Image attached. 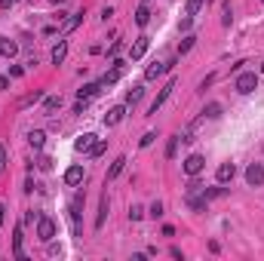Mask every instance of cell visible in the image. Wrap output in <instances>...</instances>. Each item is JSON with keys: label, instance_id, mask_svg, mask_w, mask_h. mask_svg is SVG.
Returning a JSON list of instances; mask_svg holds the SVG:
<instances>
[{"label": "cell", "instance_id": "6da1fadb", "mask_svg": "<svg viewBox=\"0 0 264 261\" xmlns=\"http://www.w3.org/2000/svg\"><path fill=\"white\" fill-rule=\"evenodd\" d=\"M234 89H237L240 95H252V93H255V89H258V74H255V71H243V74L237 77Z\"/></svg>", "mask_w": 264, "mask_h": 261}, {"label": "cell", "instance_id": "7a4b0ae2", "mask_svg": "<svg viewBox=\"0 0 264 261\" xmlns=\"http://www.w3.org/2000/svg\"><path fill=\"white\" fill-rule=\"evenodd\" d=\"M55 231H59V228H55L52 218H47V215L37 218V237H40L43 243H52V240H55Z\"/></svg>", "mask_w": 264, "mask_h": 261}, {"label": "cell", "instance_id": "3957f363", "mask_svg": "<svg viewBox=\"0 0 264 261\" xmlns=\"http://www.w3.org/2000/svg\"><path fill=\"white\" fill-rule=\"evenodd\" d=\"M246 181H249L252 188H261L264 185V163H252L246 169Z\"/></svg>", "mask_w": 264, "mask_h": 261}, {"label": "cell", "instance_id": "277c9868", "mask_svg": "<svg viewBox=\"0 0 264 261\" xmlns=\"http://www.w3.org/2000/svg\"><path fill=\"white\" fill-rule=\"evenodd\" d=\"M147 47H151V37H144V34H142V37H135V43L129 47V59H132V62H139L142 55L147 52Z\"/></svg>", "mask_w": 264, "mask_h": 261}, {"label": "cell", "instance_id": "5b68a950", "mask_svg": "<svg viewBox=\"0 0 264 261\" xmlns=\"http://www.w3.org/2000/svg\"><path fill=\"white\" fill-rule=\"evenodd\" d=\"M172 89H175V80H169V83H166V86H163V89H160V93H157V98L151 101V114H157V111L163 108V101H166V98L172 95Z\"/></svg>", "mask_w": 264, "mask_h": 261}, {"label": "cell", "instance_id": "8992f818", "mask_svg": "<svg viewBox=\"0 0 264 261\" xmlns=\"http://www.w3.org/2000/svg\"><path fill=\"white\" fill-rule=\"evenodd\" d=\"M203 166H206V160H203V157H200V154H191L188 160H185V172L193 178V175H200V172H203Z\"/></svg>", "mask_w": 264, "mask_h": 261}, {"label": "cell", "instance_id": "52a82bcc", "mask_svg": "<svg viewBox=\"0 0 264 261\" xmlns=\"http://www.w3.org/2000/svg\"><path fill=\"white\" fill-rule=\"evenodd\" d=\"M234 175H237V166H234V163H221V166L215 169L218 185H227V181H234Z\"/></svg>", "mask_w": 264, "mask_h": 261}, {"label": "cell", "instance_id": "ba28073f", "mask_svg": "<svg viewBox=\"0 0 264 261\" xmlns=\"http://www.w3.org/2000/svg\"><path fill=\"white\" fill-rule=\"evenodd\" d=\"M83 166H71V169H68V172H65V185L68 188H77L80 185V181H83Z\"/></svg>", "mask_w": 264, "mask_h": 261}, {"label": "cell", "instance_id": "9c48e42d", "mask_svg": "<svg viewBox=\"0 0 264 261\" xmlns=\"http://www.w3.org/2000/svg\"><path fill=\"white\" fill-rule=\"evenodd\" d=\"M172 65H175V62H154V65H151V68H147V71H144V80H157V77L163 74V71H169Z\"/></svg>", "mask_w": 264, "mask_h": 261}, {"label": "cell", "instance_id": "30bf717a", "mask_svg": "<svg viewBox=\"0 0 264 261\" xmlns=\"http://www.w3.org/2000/svg\"><path fill=\"white\" fill-rule=\"evenodd\" d=\"M120 77H123V62H114V68H111L105 77H101V86H114Z\"/></svg>", "mask_w": 264, "mask_h": 261}, {"label": "cell", "instance_id": "8fae6325", "mask_svg": "<svg viewBox=\"0 0 264 261\" xmlns=\"http://www.w3.org/2000/svg\"><path fill=\"white\" fill-rule=\"evenodd\" d=\"M123 114H126V105H114L105 114V126H117V123L123 120Z\"/></svg>", "mask_w": 264, "mask_h": 261}, {"label": "cell", "instance_id": "7c38bea8", "mask_svg": "<svg viewBox=\"0 0 264 261\" xmlns=\"http://www.w3.org/2000/svg\"><path fill=\"white\" fill-rule=\"evenodd\" d=\"M96 142H98L96 135H93V132H86V135H80V139L74 142V147H77L80 154H89V151H93V144H96Z\"/></svg>", "mask_w": 264, "mask_h": 261}, {"label": "cell", "instance_id": "4fadbf2b", "mask_svg": "<svg viewBox=\"0 0 264 261\" xmlns=\"http://www.w3.org/2000/svg\"><path fill=\"white\" fill-rule=\"evenodd\" d=\"M80 209H83V197H74V203H71V218H74V231H77V237L83 234V228H80Z\"/></svg>", "mask_w": 264, "mask_h": 261}, {"label": "cell", "instance_id": "5bb4252c", "mask_svg": "<svg viewBox=\"0 0 264 261\" xmlns=\"http://www.w3.org/2000/svg\"><path fill=\"white\" fill-rule=\"evenodd\" d=\"M0 55H6V59L19 55V43H16V40H9V37H0Z\"/></svg>", "mask_w": 264, "mask_h": 261}, {"label": "cell", "instance_id": "9a60e30c", "mask_svg": "<svg viewBox=\"0 0 264 261\" xmlns=\"http://www.w3.org/2000/svg\"><path fill=\"white\" fill-rule=\"evenodd\" d=\"M43 142H47V132H43V129H31V132H28V144L34 147V151H40Z\"/></svg>", "mask_w": 264, "mask_h": 261}, {"label": "cell", "instance_id": "2e32d148", "mask_svg": "<svg viewBox=\"0 0 264 261\" xmlns=\"http://www.w3.org/2000/svg\"><path fill=\"white\" fill-rule=\"evenodd\" d=\"M65 55H68V43L59 40V43L52 47V65H62V62H65Z\"/></svg>", "mask_w": 264, "mask_h": 261}, {"label": "cell", "instance_id": "e0dca14e", "mask_svg": "<svg viewBox=\"0 0 264 261\" xmlns=\"http://www.w3.org/2000/svg\"><path fill=\"white\" fill-rule=\"evenodd\" d=\"M108 209H111V203H108V194H101V206H98V218H96V228H105Z\"/></svg>", "mask_w": 264, "mask_h": 261}, {"label": "cell", "instance_id": "ac0fdd59", "mask_svg": "<svg viewBox=\"0 0 264 261\" xmlns=\"http://www.w3.org/2000/svg\"><path fill=\"white\" fill-rule=\"evenodd\" d=\"M13 255L19 258V261H25L28 255H25V249H22V228H16V237H13Z\"/></svg>", "mask_w": 264, "mask_h": 261}, {"label": "cell", "instance_id": "d6986e66", "mask_svg": "<svg viewBox=\"0 0 264 261\" xmlns=\"http://www.w3.org/2000/svg\"><path fill=\"white\" fill-rule=\"evenodd\" d=\"M123 166H126V157H117V160L111 163V169H108V181H114L120 172H123Z\"/></svg>", "mask_w": 264, "mask_h": 261}, {"label": "cell", "instance_id": "ffe728a7", "mask_svg": "<svg viewBox=\"0 0 264 261\" xmlns=\"http://www.w3.org/2000/svg\"><path fill=\"white\" fill-rule=\"evenodd\" d=\"M142 95H144V89H142V86H132L129 93H126V105H139Z\"/></svg>", "mask_w": 264, "mask_h": 261}, {"label": "cell", "instance_id": "44dd1931", "mask_svg": "<svg viewBox=\"0 0 264 261\" xmlns=\"http://www.w3.org/2000/svg\"><path fill=\"white\" fill-rule=\"evenodd\" d=\"M135 22H139V25H142V28L147 25V22H151V9H147L144 3H142L139 9H135Z\"/></svg>", "mask_w": 264, "mask_h": 261}, {"label": "cell", "instance_id": "7402d4cb", "mask_svg": "<svg viewBox=\"0 0 264 261\" xmlns=\"http://www.w3.org/2000/svg\"><path fill=\"white\" fill-rule=\"evenodd\" d=\"M224 194H227V188H209V190L203 188V197H206V203H209V200H218V197H224Z\"/></svg>", "mask_w": 264, "mask_h": 261}, {"label": "cell", "instance_id": "603a6c76", "mask_svg": "<svg viewBox=\"0 0 264 261\" xmlns=\"http://www.w3.org/2000/svg\"><path fill=\"white\" fill-rule=\"evenodd\" d=\"M200 9H203V0H188V3H185V16H197L200 13Z\"/></svg>", "mask_w": 264, "mask_h": 261}, {"label": "cell", "instance_id": "cb8c5ba5", "mask_svg": "<svg viewBox=\"0 0 264 261\" xmlns=\"http://www.w3.org/2000/svg\"><path fill=\"white\" fill-rule=\"evenodd\" d=\"M203 117H209V120H215V117H221V105H218V101H212V105H206V111H203Z\"/></svg>", "mask_w": 264, "mask_h": 261}, {"label": "cell", "instance_id": "d4e9b609", "mask_svg": "<svg viewBox=\"0 0 264 261\" xmlns=\"http://www.w3.org/2000/svg\"><path fill=\"white\" fill-rule=\"evenodd\" d=\"M98 89H101V83H86L83 89H80V98H93Z\"/></svg>", "mask_w": 264, "mask_h": 261}, {"label": "cell", "instance_id": "484cf974", "mask_svg": "<svg viewBox=\"0 0 264 261\" xmlns=\"http://www.w3.org/2000/svg\"><path fill=\"white\" fill-rule=\"evenodd\" d=\"M40 98H43V93H31V95H25V98L19 101V108H31V105H37Z\"/></svg>", "mask_w": 264, "mask_h": 261}, {"label": "cell", "instance_id": "4316f807", "mask_svg": "<svg viewBox=\"0 0 264 261\" xmlns=\"http://www.w3.org/2000/svg\"><path fill=\"white\" fill-rule=\"evenodd\" d=\"M147 215H151V218H163V203L154 200V203H151V209H147Z\"/></svg>", "mask_w": 264, "mask_h": 261}, {"label": "cell", "instance_id": "83f0119b", "mask_svg": "<svg viewBox=\"0 0 264 261\" xmlns=\"http://www.w3.org/2000/svg\"><path fill=\"white\" fill-rule=\"evenodd\" d=\"M43 108H47L49 114H52V111H59V108H62V98H59V95H52V98H47V101H43Z\"/></svg>", "mask_w": 264, "mask_h": 261}, {"label": "cell", "instance_id": "f1b7e54d", "mask_svg": "<svg viewBox=\"0 0 264 261\" xmlns=\"http://www.w3.org/2000/svg\"><path fill=\"white\" fill-rule=\"evenodd\" d=\"M80 22H83V13H77V16H71V19L65 22V34H68V31H74V28L80 25Z\"/></svg>", "mask_w": 264, "mask_h": 261}, {"label": "cell", "instance_id": "f546056e", "mask_svg": "<svg viewBox=\"0 0 264 261\" xmlns=\"http://www.w3.org/2000/svg\"><path fill=\"white\" fill-rule=\"evenodd\" d=\"M193 40H197V37H193V34H188V37L181 40V47H178V55H185V52H191V47H193Z\"/></svg>", "mask_w": 264, "mask_h": 261}, {"label": "cell", "instance_id": "4dcf8cb0", "mask_svg": "<svg viewBox=\"0 0 264 261\" xmlns=\"http://www.w3.org/2000/svg\"><path fill=\"white\" fill-rule=\"evenodd\" d=\"M105 151H108V142H101V139H98V142L93 144V151H89V157H101Z\"/></svg>", "mask_w": 264, "mask_h": 261}, {"label": "cell", "instance_id": "1f68e13d", "mask_svg": "<svg viewBox=\"0 0 264 261\" xmlns=\"http://www.w3.org/2000/svg\"><path fill=\"white\" fill-rule=\"evenodd\" d=\"M175 151H178V135H175V139H169V144H166V157H169V160L175 157Z\"/></svg>", "mask_w": 264, "mask_h": 261}, {"label": "cell", "instance_id": "d6a6232c", "mask_svg": "<svg viewBox=\"0 0 264 261\" xmlns=\"http://www.w3.org/2000/svg\"><path fill=\"white\" fill-rule=\"evenodd\" d=\"M154 139H157V132H144L139 144H142V147H151V144H154Z\"/></svg>", "mask_w": 264, "mask_h": 261}, {"label": "cell", "instance_id": "836d02e7", "mask_svg": "<svg viewBox=\"0 0 264 261\" xmlns=\"http://www.w3.org/2000/svg\"><path fill=\"white\" fill-rule=\"evenodd\" d=\"M142 215H144V209H142V206H135V203H132V206H129V218H132V221H139Z\"/></svg>", "mask_w": 264, "mask_h": 261}, {"label": "cell", "instance_id": "e575fe53", "mask_svg": "<svg viewBox=\"0 0 264 261\" xmlns=\"http://www.w3.org/2000/svg\"><path fill=\"white\" fill-rule=\"evenodd\" d=\"M191 22H193V19H191V16H185V19L178 22V28H181V31H191Z\"/></svg>", "mask_w": 264, "mask_h": 261}, {"label": "cell", "instance_id": "d590c367", "mask_svg": "<svg viewBox=\"0 0 264 261\" xmlns=\"http://www.w3.org/2000/svg\"><path fill=\"white\" fill-rule=\"evenodd\" d=\"M40 169H52V160H49V157H40Z\"/></svg>", "mask_w": 264, "mask_h": 261}, {"label": "cell", "instance_id": "8d00e7d4", "mask_svg": "<svg viewBox=\"0 0 264 261\" xmlns=\"http://www.w3.org/2000/svg\"><path fill=\"white\" fill-rule=\"evenodd\" d=\"M3 224H6V206L0 203V228H3Z\"/></svg>", "mask_w": 264, "mask_h": 261}, {"label": "cell", "instance_id": "74e56055", "mask_svg": "<svg viewBox=\"0 0 264 261\" xmlns=\"http://www.w3.org/2000/svg\"><path fill=\"white\" fill-rule=\"evenodd\" d=\"M212 83H215V74H209V77H206V80L200 83V89H206V86H212Z\"/></svg>", "mask_w": 264, "mask_h": 261}, {"label": "cell", "instance_id": "f35d334b", "mask_svg": "<svg viewBox=\"0 0 264 261\" xmlns=\"http://www.w3.org/2000/svg\"><path fill=\"white\" fill-rule=\"evenodd\" d=\"M9 86V77H0V89H6Z\"/></svg>", "mask_w": 264, "mask_h": 261}, {"label": "cell", "instance_id": "ab89813d", "mask_svg": "<svg viewBox=\"0 0 264 261\" xmlns=\"http://www.w3.org/2000/svg\"><path fill=\"white\" fill-rule=\"evenodd\" d=\"M261 74H264V62H261Z\"/></svg>", "mask_w": 264, "mask_h": 261}]
</instances>
